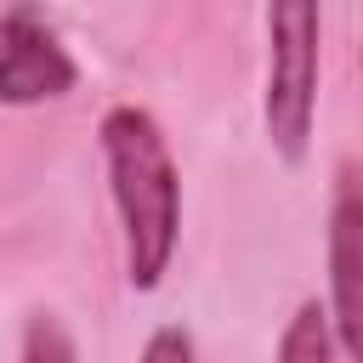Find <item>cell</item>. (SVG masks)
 <instances>
[{
	"label": "cell",
	"instance_id": "6da1fadb",
	"mask_svg": "<svg viewBox=\"0 0 363 363\" xmlns=\"http://www.w3.org/2000/svg\"><path fill=\"white\" fill-rule=\"evenodd\" d=\"M102 164H108V193L119 210V238H125V278L130 289H159L176 238H182V170L170 159V142L159 119L136 102H113L96 125Z\"/></svg>",
	"mask_w": 363,
	"mask_h": 363
},
{
	"label": "cell",
	"instance_id": "7a4b0ae2",
	"mask_svg": "<svg viewBox=\"0 0 363 363\" xmlns=\"http://www.w3.org/2000/svg\"><path fill=\"white\" fill-rule=\"evenodd\" d=\"M318 40L323 17L312 0H278L267 6V91H261V125L272 153L295 170L312 153L318 125Z\"/></svg>",
	"mask_w": 363,
	"mask_h": 363
},
{
	"label": "cell",
	"instance_id": "3957f363",
	"mask_svg": "<svg viewBox=\"0 0 363 363\" xmlns=\"http://www.w3.org/2000/svg\"><path fill=\"white\" fill-rule=\"evenodd\" d=\"M79 85V62L68 57L62 34L40 6H6L0 11V102L6 108H40Z\"/></svg>",
	"mask_w": 363,
	"mask_h": 363
},
{
	"label": "cell",
	"instance_id": "277c9868",
	"mask_svg": "<svg viewBox=\"0 0 363 363\" xmlns=\"http://www.w3.org/2000/svg\"><path fill=\"white\" fill-rule=\"evenodd\" d=\"M329 340L340 357H363V199L357 170L340 164L329 199Z\"/></svg>",
	"mask_w": 363,
	"mask_h": 363
},
{
	"label": "cell",
	"instance_id": "5b68a950",
	"mask_svg": "<svg viewBox=\"0 0 363 363\" xmlns=\"http://www.w3.org/2000/svg\"><path fill=\"white\" fill-rule=\"evenodd\" d=\"M335 340H329V318L318 301H301L278 335V363H335Z\"/></svg>",
	"mask_w": 363,
	"mask_h": 363
},
{
	"label": "cell",
	"instance_id": "8992f818",
	"mask_svg": "<svg viewBox=\"0 0 363 363\" xmlns=\"http://www.w3.org/2000/svg\"><path fill=\"white\" fill-rule=\"evenodd\" d=\"M17 363H79V352H74V335H68V323H62L57 312H28Z\"/></svg>",
	"mask_w": 363,
	"mask_h": 363
},
{
	"label": "cell",
	"instance_id": "52a82bcc",
	"mask_svg": "<svg viewBox=\"0 0 363 363\" xmlns=\"http://www.w3.org/2000/svg\"><path fill=\"white\" fill-rule=\"evenodd\" d=\"M136 363H199V346H193V335H187L182 323H159V329L142 340Z\"/></svg>",
	"mask_w": 363,
	"mask_h": 363
}]
</instances>
